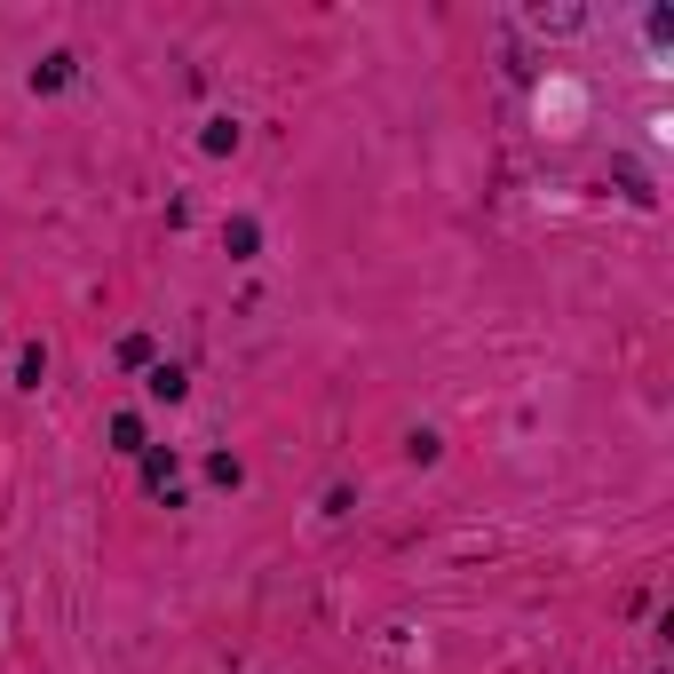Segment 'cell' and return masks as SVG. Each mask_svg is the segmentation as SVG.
Segmentation results:
<instances>
[{"label":"cell","mask_w":674,"mask_h":674,"mask_svg":"<svg viewBox=\"0 0 674 674\" xmlns=\"http://www.w3.org/2000/svg\"><path fill=\"white\" fill-rule=\"evenodd\" d=\"M532 24H540V32H579L587 16H579V8H532Z\"/></svg>","instance_id":"obj_2"},{"label":"cell","mask_w":674,"mask_h":674,"mask_svg":"<svg viewBox=\"0 0 674 674\" xmlns=\"http://www.w3.org/2000/svg\"><path fill=\"white\" fill-rule=\"evenodd\" d=\"M112 445H119V452L143 445V421H135V413H119V421H112Z\"/></svg>","instance_id":"obj_5"},{"label":"cell","mask_w":674,"mask_h":674,"mask_svg":"<svg viewBox=\"0 0 674 674\" xmlns=\"http://www.w3.org/2000/svg\"><path fill=\"white\" fill-rule=\"evenodd\" d=\"M143 389H151V397H167V405H175V397H183V389H191V381H183V365H151V381H143Z\"/></svg>","instance_id":"obj_1"},{"label":"cell","mask_w":674,"mask_h":674,"mask_svg":"<svg viewBox=\"0 0 674 674\" xmlns=\"http://www.w3.org/2000/svg\"><path fill=\"white\" fill-rule=\"evenodd\" d=\"M223 238H230V254H254V246H262V230L246 223V215H238V223H230V230H223Z\"/></svg>","instance_id":"obj_4"},{"label":"cell","mask_w":674,"mask_h":674,"mask_svg":"<svg viewBox=\"0 0 674 674\" xmlns=\"http://www.w3.org/2000/svg\"><path fill=\"white\" fill-rule=\"evenodd\" d=\"M64 80H72V56H48V64L32 72V88H64Z\"/></svg>","instance_id":"obj_3"}]
</instances>
